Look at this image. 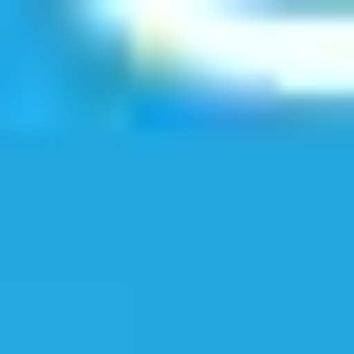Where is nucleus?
I'll return each instance as SVG.
<instances>
[]
</instances>
